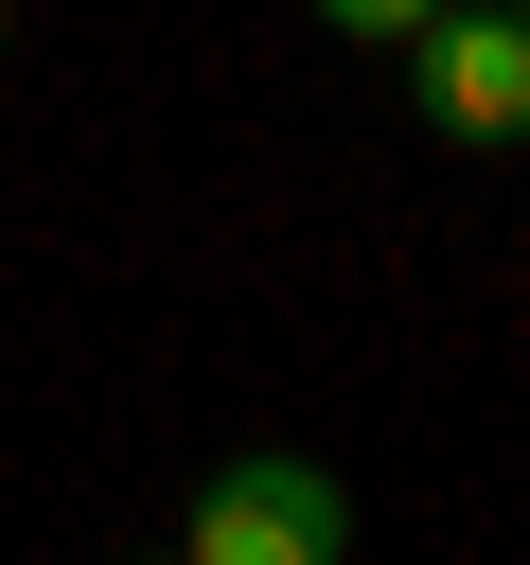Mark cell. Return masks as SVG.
I'll list each match as a JSON object with an SVG mask.
<instances>
[{
    "mask_svg": "<svg viewBox=\"0 0 530 565\" xmlns=\"http://www.w3.org/2000/svg\"><path fill=\"white\" fill-rule=\"evenodd\" d=\"M353 547V494L318 477V459H212L194 477V512H177V565H336Z\"/></svg>",
    "mask_w": 530,
    "mask_h": 565,
    "instance_id": "cell-1",
    "label": "cell"
},
{
    "mask_svg": "<svg viewBox=\"0 0 530 565\" xmlns=\"http://www.w3.org/2000/svg\"><path fill=\"white\" fill-rule=\"evenodd\" d=\"M406 53H424V106H442L459 141H512V124H530V35H512V0H477V18H424Z\"/></svg>",
    "mask_w": 530,
    "mask_h": 565,
    "instance_id": "cell-2",
    "label": "cell"
},
{
    "mask_svg": "<svg viewBox=\"0 0 530 565\" xmlns=\"http://www.w3.org/2000/svg\"><path fill=\"white\" fill-rule=\"evenodd\" d=\"M318 18H336V35H371V53H406V35H424V18H459V0H318Z\"/></svg>",
    "mask_w": 530,
    "mask_h": 565,
    "instance_id": "cell-3",
    "label": "cell"
}]
</instances>
